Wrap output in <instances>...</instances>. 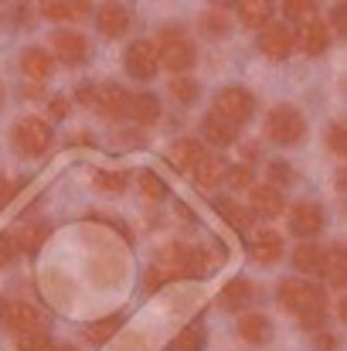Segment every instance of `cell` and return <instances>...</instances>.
I'll return each mask as SVG.
<instances>
[{"label": "cell", "instance_id": "obj_1", "mask_svg": "<svg viewBox=\"0 0 347 351\" xmlns=\"http://www.w3.org/2000/svg\"><path fill=\"white\" fill-rule=\"evenodd\" d=\"M279 304L286 311H293L303 328H313L320 331L324 321H327V297L317 283H307V280H296V276H286L279 283Z\"/></svg>", "mask_w": 347, "mask_h": 351}, {"label": "cell", "instance_id": "obj_2", "mask_svg": "<svg viewBox=\"0 0 347 351\" xmlns=\"http://www.w3.org/2000/svg\"><path fill=\"white\" fill-rule=\"evenodd\" d=\"M191 276H198V256H194V249L191 245H167L164 252H160V259L146 269V290L153 293V290H160L164 283H170V280H191Z\"/></svg>", "mask_w": 347, "mask_h": 351}, {"label": "cell", "instance_id": "obj_3", "mask_svg": "<svg viewBox=\"0 0 347 351\" xmlns=\"http://www.w3.org/2000/svg\"><path fill=\"white\" fill-rule=\"evenodd\" d=\"M153 51H157V62L167 65L170 72H188L194 65V58H198L194 41L188 34H181V31H164L160 34V45Z\"/></svg>", "mask_w": 347, "mask_h": 351}, {"label": "cell", "instance_id": "obj_4", "mask_svg": "<svg viewBox=\"0 0 347 351\" xmlns=\"http://www.w3.org/2000/svg\"><path fill=\"white\" fill-rule=\"evenodd\" d=\"M10 136H14V147H17L24 157H41V154H48V147H51V126L38 117L17 119L14 130H10Z\"/></svg>", "mask_w": 347, "mask_h": 351}, {"label": "cell", "instance_id": "obj_5", "mask_svg": "<svg viewBox=\"0 0 347 351\" xmlns=\"http://www.w3.org/2000/svg\"><path fill=\"white\" fill-rule=\"evenodd\" d=\"M266 130H269V140L279 143V147H293L307 136V119L300 110L293 106H276L269 119H266Z\"/></svg>", "mask_w": 347, "mask_h": 351}, {"label": "cell", "instance_id": "obj_6", "mask_svg": "<svg viewBox=\"0 0 347 351\" xmlns=\"http://www.w3.org/2000/svg\"><path fill=\"white\" fill-rule=\"evenodd\" d=\"M252 113H255V99H252V93L242 89V86L222 89L218 99H215V117H222L225 123H231L235 130H238L242 123H248Z\"/></svg>", "mask_w": 347, "mask_h": 351}, {"label": "cell", "instance_id": "obj_7", "mask_svg": "<svg viewBox=\"0 0 347 351\" xmlns=\"http://www.w3.org/2000/svg\"><path fill=\"white\" fill-rule=\"evenodd\" d=\"M0 324L14 335V338H21V335H31V331H41V314L31 307V304H21V300H7L3 304V314H0Z\"/></svg>", "mask_w": 347, "mask_h": 351}, {"label": "cell", "instance_id": "obj_8", "mask_svg": "<svg viewBox=\"0 0 347 351\" xmlns=\"http://www.w3.org/2000/svg\"><path fill=\"white\" fill-rule=\"evenodd\" d=\"M296 45H300L303 55H324L331 48V24L320 21V17L303 21V27L296 31Z\"/></svg>", "mask_w": 347, "mask_h": 351}, {"label": "cell", "instance_id": "obj_9", "mask_svg": "<svg viewBox=\"0 0 347 351\" xmlns=\"http://www.w3.org/2000/svg\"><path fill=\"white\" fill-rule=\"evenodd\" d=\"M51 48H55V58H62L65 65H82L89 62V41L86 34L79 31H58L51 38Z\"/></svg>", "mask_w": 347, "mask_h": 351}, {"label": "cell", "instance_id": "obj_10", "mask_svg": "<svg viewBox=\"0 0 347 351\" xmlns=\"http://www.w3.org/2000/svg\"><path fill=\"white\" fill-rule=\"evenodd\" d=\"M126 72L133 75V79H153L157 75V51H153V45L150 41H133L129 48H126Z\"/></svg>", "mask_w": 347, "mask_h": 351}, {"label": "cell", "instance_id": "obj_11", "mask_svg": "<svg viewBox=\"0 0 347 351\" xmlns=\"http://www.w3.org/2000/svg\"><path fill=\"white\" fill-rule=\"evenodd\" d=\"M126 103H129V93L116 82H103V86H92V99L89 106L106 113V117H123L126 113Z\"/></svg>", "mask_w": 347, "mask_h": 351}, {"label": "cell", "instance_id": "obj_12", "mask_svg": "<svg viewBox=\"0 0 347 351\" xmlns=\"http://www.w3.org/2000/svg\"><path fill=\"white\" fill-rule=\"evenodd\" d=\"M324 222H327V215H324V208L313 205V202H300V205L290 208V229L296 235H303V239L317 235L324 229Z\"/></svg>", "mask_w": 347, "mask_h": 351}, {"label": "cell", "instance_id": "obj_13", "mask_svg": "<svg viewBox=\"0 0 347 351\" xmlns=\"http://www.w3.org/2000/svg\"><path fill=\"white\" fill-rule=\"evenodd\" d=\"M259 48H262L266 58L283 62V58L293 51V31H290L286 24H269V27H262V34H259Z\"/></svg>", "mask_w": 347, "mask_h": 351}, {"label": "cell", "instance_id": "obj_14", "mask_svg": "<svg viewBox=\"0 0 347 351\" xmlns=\"http://www.w3.org/2000/svg\"><path fill=\"white\" fill-rule=\"evenodd\" d=\"M283 256H286V242H283V235L272 232V229L255 232V239H252V259H255V263L272 266V263H279Z\"/></svg>", "mask_w": 347, "mask_h": 351}, {"label": "cell", "instance_id": "obj_15", "mask_svg": "<svg viewBox=\"0 0 347 351\" xmlns=\"http://www.w3.org/2000/svg\"><path fill=\"white\" fill-rule=\"evenodd\" d=\"M208 154H205V147L198 143V140H177L170 150H167V160L177 167V171H188V174H194V167L205 160Z\"/></svg>", "mask_w": 347, "mask_h": 351}, {"label": "cell", "instance_id": "obj_16", "mask_svg": "<svg viewBox=\"0 0 347 351\" xmlns=\"http://www.w3.org/2000/svg\"><path fill=\"white\" fill-rule=\"evenodd\" d=\"M320 276H327V283L331 287H344L347 283V256L341 245H331V249H324L320 252V269H317Z\"/></svg>", "mask_w": 347, "mask_h": 351}, {"label": "cell", "instance_id": "obj_17", "mask_svg": "<svg viewBox=\"0 0 347 351\" xmlns=\"http://www.w3.org/2000/svg\"><path fill=\"white\" fill-rule=\"evenodd\" d=\"M238 338L245 345H266L272 338V324L266 314H242L238 317Z\"/></svg>", "mask_w": 347, "mask_h": 351}, {"label": "cell", "instance_id": "obj_18", "mask_svg": "<svg viewBox=\"0 0 347 351\" xmlns=\"http://www.w3.org/2000/svg\"><path fill=\"white\" fill-rule=\"evenodd\" d=\"M129 21H133V14H129V7H123V3H103V10L96 14L99 31L110 34V38H119V34L129 27Z\"/></svg>", "mask_w": 347, "mask_h": 351}, {"label": "cell", "instance_id": "obj_19", "mask_svg": "<svg viewBox=\"0 0 347 351\" xmlns=\"http://www.w3.org/2000/svg\"><path fill=\"white\" fill-rule=\"evenodd\" d=\"M126 113H129V119H136L140 126H150V123H157V119H160V99H157L153 93L129 96V103H126Z\"/></svg>", "mask_w": 347, "mask_h": 351}, {"label": "cell", "instance_id": "obj_20", "mask_svg": "<svg viewBox=\"0 0 347 351\" xmlns=\"http://www.w3.org/2000/svg\"><path fill=\"white\" fill-rule=\"evenodd\" d=\"M21 72L31 75V79H48L55 72V58L44 51V48H27L21 55Z\"/></svg>", "mask_w": 347, "mask_h": 351}, {"label": "cell", "instance_id": "obj_21", "mask_svg": "<svg viewBox=\"0 0 347 351\" xmlns=\"http://www.w3.org/2000/svg\"><path fill=\"white\" fill-rule=\"evenodd\" d=\"M248 198H252V208H255L259 215H266V219H276V215L283 212V195H279L276 188H269V184H266V188L255 184Z\"/></svg>", "mask_w": 347, "mask_h": 351}, {"label": "cell", "instance_id": "obj_22", "mask_svg": "<svg viewBox=\"0 0 347 351\" xmlns=\"http://www.w3.org/2000/svg\"><path fill=\"white\" fill-rule=\"evenodd\" d=\"M238 21H242L245 27L262 31V27H269V21H272V7L262 3V0H245V3L238 7Z\"/></svg>", "mask_w": 347, "mask_h": 351}, {"label": "cell", "instance_id": "obj_23", "mask_svg": "<svg viewBox=\"0 0 347 351\" xmlns=\"http://www.w3.org/2000/svg\"><path fill=\"white\" fill-rule=\"evenodd\" d=\"M225 174H229V167H225V160H218V157H205V160L194 167V181H198L201 188H215V184H222Z\"/></svg>", "mask_w": 347, "mask_h": 351}, {"label": "cell", "instance_id": "obj_24", "mask_svg": "<svg viewBox=\"0 0 347 351\" xmlns=\"http://www.w3.org/2000/svg\"><path fill=\"white\" fill-rule=\"evenodd\" d=\"M41 14L51 21H82L89 14V3H68V0H55V3H41Z\"/></svg>", "mask_w": 347, "mask_h": 351}, {"label": "cell", "instance_id": "obj_25", "mask_svg": "<svg viewBox=\"0 0 347 351\" xmlns=\"http://www.w3.org/2000/svg\"><path fill=\"white\" fill-rule=\"evenodd\" d=\"M252 297H255V290H252L248 280H231L229 287L222 290V304H225L229 311H238V307L252 304Z\"/></svg>", "mask_w": 347, "mask_h": 351}, {"label": "cell", "instance_id": "obj_26", "mask_svg": "<svg viewBox=\"0 0 347 351\" xmlns=\"http://www.w3.org/2000/svg\"><path fill=\"white\" fill-rule=\"evenodd\" d=\"M320 245H313V242H303V245H296L293 249V266L300 269V273H317L320 269Z\"/></svg>", "mask_w": 347, "mask_h": 351}, {"label": "cell", "instance_id": "obj_27", "mask_svg": "<svg viewBox=\"0 0 347 351\" xmlns=\"http://www.w3.org/2000/svg\"><path fill=\"white\" fill-rule=\"evenodd\" d=\"M201 130H205V136L211 140V143H218V147H225V143H231L235 140V126L231 123H225L222 117H205V123H201Z\"/></svg>", "mask_w": 347, "mask_h": 351}, {"label": "cell", "instance_id": "obj_28", "mask_svg": "<svg viewBox=\"0 0 347 351\" xmlns=\"http://www.w3.org/2000/svg\"><path fill=\"white\" fill-rule=\"evenodd\" d=\"M215 212L229 222L231 229H238V232H245V229L252 226V215H248L238 202H229V198H225V202H218V205H215Z\"/></svg>", "mask_w": 347, "mask_h": 351}, {"label": "cell", "instance_id": "obj_29", "mask_svg": "<svg viewBox=\"0 0 347 351\" xmlns=\"http://www.w3.org/2000/svg\"><path fill=\"white\" fill-rule=\"evenodd\" d=\"M126 184H129V174L126 171H99L96 174V188L103 195H123Z\"/></svg>", "mask_w": 347, "mask_h": 351}, {"label": "cell", "instance_id": "obj_30", "mask_svg": "<svg viewBox=\"0 0 347 351\" xmlns=\"http://www.w3.org/2000/svg\"><path fill=\"white\" fill-rule=\"evenodd\" d=\"M44 239H48V226H44V222H31V226L21 229V249H24L27 256H34Z\"/></svg>", "mask_w": 347, "mask_h": 351}, {"label": "cell", "instance_id": "obj_31", "mask_svg": "<svg viewBox=\"0 0 347 351\" xmlns=\"http://www.w3.org/2000/svg\"><path fill=\"white\" fill-rule=\"evenodd\" d=\"M119 328H123V317H119V314H110L106 321H96V324H89V341L103 345V341H110V338H113Z\"/></svg>", "mask_w": 347, "mask_h": 351}, {"label": "cell", "instance_id": "obj_32", "mask_svg": "<svg viewBox=\"0 0 347 351\" xmlns=\"http://www.w3.org/2000/svg\"><path fill=\"white\" fill-rule=\"evenodd\" d=\"M174 351H198L201 348V321H194V324H188L177 338H174Z\"/></svg>", "mask_w": 347, "mask_h": 351}, {"label": "cell", "instance_id": "obj_33", "mask_svg": "<svg viewBox=\"0 0 347 351\" xmlns=\"http://www.w3.org/2000/svg\"><path fill=\"white\" fill-rule=\"evenodd\" d=\"M14 351H55V345L48 341L44 331H31V335H21L14 341Z\"/></svg>", "mask_w": 347, "mask_h": 351}, {"label": "cell", "instance_id": "obj_34", "mask_svg": "<svg viewBox=\"0 0 347 351\" xmlns=\"http://www.w3.org/2000/svg\"><path fill=\"white\" fill-rule=\"evenodd\" d=\"M170 96H174L177 103L191 106V103L198 99V82H194V79H188V75H184V79H174V82H170Z\"/></svg>", "mask_w": 347, "mask_h": 351}, {"label": "cell", "instance_id": "obj_35", "mask_svg": "<svg viewBox=\"0 0 347 351\" xmlns=\"http://www.w3.org/2000/svg\"><path fill=\"white\" fill-rule=\"evenodd\" d=\"M140 191H143V198H150V202H160L164 195H167V184L153 174V171H146V174H140Z\"/></svg>", "mask_w": 347, "mask_h": 351}, {"label": "cell", "instance_id": "obj_36", "mask_svg": "<svg viewBox=\"0 0 347 351\" xmlns=\"http://www.w3.org/2000/svg\"><path fill=\"white\" fill-rule=\"evenodd\" d=\"M283 14H286L290 21H310V17H313V3H307V0H290V3H283Z\"/></svg>", "mask_w": 347, "mask_h": 351}, {"label": "cell", "instance_id": "obj_37", "mask_svg": "<svg viewBox=\"0 0 347 351\" xmlns=\"http://www.w3.org/2000/svg\"><path fill=\"white\" fill-rule=\"evenodd\" d=\"M201 24H205V31H208V34H215V38H222V34L229 31V21H225V14H222V10H208V14L201 17Z\"/></svg>", "mask_w": 347, "mask_h": 351}, {"label": "cell", "instance_id": "obj_38", "mask_svg": "<svg viewBox=\"0 0 347 351\" xmlns=\"http://www.w3.org/2000/svg\"><path fill=\"white\" fill-rule=\"evenodd\" d=\"M231 181V188H252V167H245V164H238V167H231L229 174H225Z\"/></svg>", "mask_w": 347, "mask_h": 351}, {"label": "cell", "instance_id": "obj_39", "mask_svg": "<svg viewBox=\"0 0 347 351\" xmlns=\"http://www.w3.org/2000/svg\"><path fill=\"white\" fill-rule=\"evenodd\" d=\"M48 117L51 119H65L68 117V99H65V96H55V99L48 103Z\"/></svg>", "mask_w": 347, "mask_h": 351}, {"label": "cell", "instance_id": "obj_40", "mask_svg": "<svg viewBox=\"0 0 347 351\" xmlns=\"http://www.w3.org/2000/svg\"><path fill=\"white\" fill-rule=\"evenodd\" d=\"M269 174H272L276 181H283V184L293 181V171H290V164H283V160H272V164H269Z\"/></svg>", "mask_w": 347, "mask_h": 351}, {"label": "cell", "instance_id": "obj_41", "mask_svg": "<svg viewBox=\"0 0 347 351\" xmlns=\"http://www.w3.org/2000/svg\"><path fill=\"white\" fill-rule=\"evenodd\" d=\"M331 147H334L337 154H344L347 150V133H344V126H341V123H334V126H331Z\"/></svg>", "mask_w": 347, "mask_h": 351}, {"label": "cell", "instance_id": "obj_42", "mask_svg": "<svg viewBox=\"0 0 347 351\" xmlns=\"http://www.w3.org/2000/svg\"><path fill=\"white\" fill-rule=\"evenodd\" d=\"M14 252H17V249H14V239L3 232L0 235V266H7V263L14 259Z\"/></svg>", "mask_w": 347, "mask_h": 351}, {"label": "cell", "instance_id": "obj_43", "mask_svg": "<svg viewBox=\"0 0 347 351\" xmlns=\"http://www.w3.org/2000/svg\"><path fill=\"white\" fill-rule=\"evenodd\" d=\"M10 195H14V188H10V181H7V178L0 174V208H3V205L10 202Z\"/></svg>", "mask_w": 347, "mask_h": 351}, {"label": "cell", "instance_id": "obj_44", "mask_svg": "<svg viewBox=\"0 0 347 351\" xmlns=\"http://www.w3.org/2000/svg\"><path fill=\"white\" fill-rule=\"evenodd\" d=\"M331 21H334V27H337V31H347V7H337Z\"/></svg>", "mask_w": 347, "mask_h": 351}, {"label": "cell", "instance_id": "obj_45", "mask_svg": "<svg viewBox=\"0 0 347 351\" xmlns=\"http://www.w3.org/2000/svg\"><path fill=\"white\" fill-rule=\"evenodd\" d=\"M55 351H75V348H68V345H62V348H55Z\"/></svg>", "mask_w": 347, "mask_h": 351}, {"label": "cell", "instance_id": "obj_46", "mask_svg": "<svg viewBox=\"0 0 347 351\" xmlns=\"http://www.w3.org/2000/svg\"><path fill=\"white\" fill-rule=\"evenodd\" d=\"M3 304H7V300H3V297H0V314H3Z\"/></svg>", "mask_w": 347, "mask_h": 351}, {"label": "cell", "instance_id": "obj_47", "mask_svg": "<svg viewBox=\"0 0 347 351\" xmlns=\"http://www.w3.org/2000/svg\"><path fill=\"white\" fill-rule=\"evenodd\" d=\"M0 103H3V89H0Z\"/></svg>", "mask_w": 347, "mask_h": 351}, {"label": "cell", "instance_id": "obj_48", "mask_svg": "<svg viewBox=\"0 0 347 351\" xmlns=\"http://www.w3.org/2000/svg\"><path fill=\"white\" fill-rule=\"evenodd\" d=\"M167 351H174V348H167Z\"/></svg>", "mask_w": 347, "mask_h": 351}]
</instances>
